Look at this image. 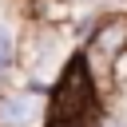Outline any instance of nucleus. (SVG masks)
I'll use <instances>...</instances> for the list:
<instances>
[{
	"label": "nucleus",
	"instance_id": "obj_1",
	"mask_svg": "<svg viewBox=\"0 0 127 127\" xmlns=\"http://www.w3.org/2000/svg\"><path fill=\"white\" fill-rule=\"evenodd\" d=\"M95 123H99V111H95L91 75H87L83 60H71L60 79L56 103H52V127H95Z\"/></svg>",
	"mask_w": 127,
	"mask_h": 127
},
{
	"label": "nucleus",
	"instance_id": "obj_2",
	"mask_svg": "<svg viewBox=\"0 0 127 127\" xmlns=\"http://www.w3.org/2000/svg\"><path fill=\"white\" fill-rule=\"evenodd\" d=\"M44 107V95L40 91H24V95H12L0 103V127H28Z\"/></svg>",
	"mask_w": 127,
	"mask_h": 127
},
{
	"label": "nucleus",
	"instance_id": "obj_3",
	"mask_svg": "<svg viewBox=\"0 0 127 127\" xmlns=\"http://www.w3.org/2000/svg\"><path fill=\"white\" fill-rule=\"evenodd\" d=\"M127 48V20H107L95 36V48H91V60H99L103 67L115 64V56Z\"/></svg>",
	"mask_w": 127,
	"mask_h": 127
},
{
	"label": "nucleus",
	"instance_id": "obj_4",
	"mask_svg": "<svg viewBox=\"0 0 127 127\" xmlns=\"http://www.w3.org/2000/svg\"><path fill=\"white\" fill-rule=\"evenodd\" d=\"M12 64V40H8V32H0V71Z\"/></svg>",
	"mask_w": 127,
	"mask_h": 127
}]
</instances>
